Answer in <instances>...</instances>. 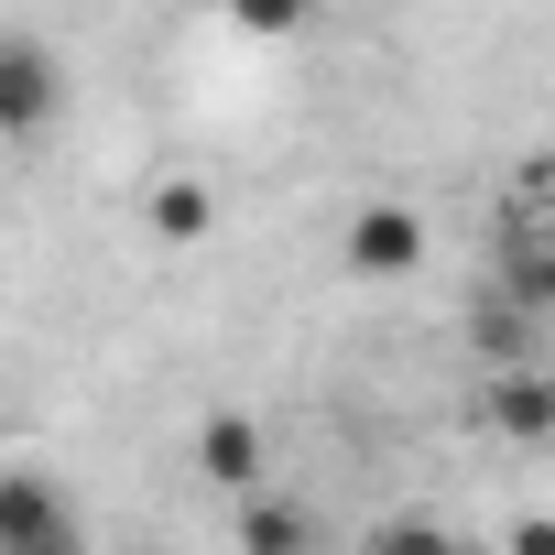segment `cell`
<instances>
[{"mask_svg": "<svg viewBox=\"0 0 555 555\" xmlns=\"http://www.w3.org/2000/svg\"><path fill=\"white\" fill-rule=\"evenodd\" d=\"M425 250H436V229H425L414 196H371V207H349V229H338V261L360 272V284H403V272H425Z\"/></svg>", "mask_w": 555, "mask_h": 555, "instance_id": "6da1fadb", "label": "cell"}, {"mask_svg": "<svg viewBox=\"0 0 555 555\" xmlns=\"http://www.w3.org/2000/svg\"><path fill=\"white\" fill-rule=\"evenodd\" d=\"M66 109V55L44 34H0V142H34Z\"/></svg>", "mask_w": 555, "mask_h": 555, "instance_id": "3957f363", "label": "cell"}, {"mask_svg": "<svg viewBox=\"0 0 555 555\" xmlns=\"http://www.w3.org/2000/svg\"><path fill=\"white\" fill-rule=\"evenodd\" d=\"M196 479L229 490V501H250V490H261V425H250V414H207V425H196Z\"/></svg>", "mask_w": 555, "mask_h": 555, "instance_id": "52a82bcc", "label": "cell"}, {"mask_svg": "<svg viewBox=\"0 0 555 555\" xmlns=\"http://www.w3.org/2000/svg\"><path fill=\"white\" fill-rule=\"evenodd\" d=\"M544 382H555V360H544Z\"/></svg>", "mask_w": 555, "mask_h": 555, "instance_id": "4fadbf2b", "label": "cell"}, {"mask_svg": "<svg viewBox=\"0 0 555 555\" xmlns=\"http://www.w3.org/2000/svg\"><path fill=\"white\" fill-rule=\"evenodd\" d=\"M0 555H88L77 490L44 468H0Z\"/></svg>", "mask_w": 555, "mask_h": 555, "instance_id": "7a4b0ae2", "label": "cell"}, {"mask_svg": "<svg viewBox=\"0 0 555 555\" xmlns=\"http://www.w3.org/2000/svg\"><path fill=\"white\" fill-rule=\"evenodd\" d=\"M88 555H99V544H88Z\"/></svg>", "mask_w": 555, "mask_h": 555, "instance_id": "5bb4252c", "label": "cell"}, {"mask_svg": "<svg viewBox=\"0 0 555 555\" xmlns=\"http://www.w3.org/2000/svg\"><path fill=\"white\" fill-rule=\"evenodd\" d=\"M501 284H512V306L555 317V250H544L533 229H512V250H501Z\"/></svg>", "mask_w": 555, "mask_h": 555, "instance_id": "ba28073f", "label": "cell"}, {"mask_svg": "<svg viewBox=\"0 0 555 555\" xmlns=\"http://www.w3.org/2000/svg\"><path fill=\"white\" fill-rule=\"evenodd\" d=\"M142 240L207 250V240H218V185H207V175H153V185H142Z\"/></svg>", "mask_w": 555, "mask_h": 555, "instance_id": "5b68a950", "label": "cell"}, {"mask_svg": "<svg viewBox=\"0 0 555 555\" xmlns=\"http://www.w3.org/2000/svg\"><path fill=\"white\" fill-rule=\"evenodd\" d=\"M533 185H544V218H533V240L555 250V164H533Z\"/></svg>", "mask_w": 555, "mask_h": 555, "instance_id": "7c38bea8", "label": "cell"}, {"mask_svg": "<svg viewBox=\"0 0 555 555\" xmlns=\"http://www.w3.org/2000/svg\"><path fill=\"white\" fill-rule=\"evenodd\" d=\"M371 555H468V544H457L436 512H392V522L371 533Z\"/></svg>", "mask_w": 555, "mask_h": 555, "instance_id": "9c48e42d", "label": "cell"}, {"mask_svg": "<svg viewBox=\"0 0 555 555\" xmlns=\"http://www.w3.org/2000/svg\"><path fill=\"white\" fill-rule=\"evenodd\" d=\"M229 544H240V555H317L327 522H317V501H295V490H250V501L229 512Z\"/></svg>", "mask_w": 555, "mask_h": 555, "instance_id": "277c9868", "label": "cell"}, {"mask_svg": "<svg viewBox=\"0 0 555 555\" xmlns=\"http://www.w3.org/2000/svg\"><path fill=\"white\" fill-rule=\"evenodd\" d=\"M240 34H261V44H284V34H295V12H284V0H250V12H240Z\"/></svg>", "mask_w": 555, "mask_h": 555, "instance_id": "8fae6325", "label": "cell"}, {"mask_svg": "<svg viewBox=\"0 0 555 555\" xmlns=\"http://www.w3.org/2000/svg\"><path fill=\"white\" fill-rule=\"evenodd\" d=\"M479 414H490L501 447H555V382H544V371H490Z\"/></svg>", "mask_w": 555, "mask_h": 555, "instance_id": "8992f818", "label": "cell"}, {"mask_svg": "<svg viewBox=\"0 0 555 555\" xmlns=\"http://www.w3.org/2000/svg\"><path fill=\"white\" fill-rule=\"evenodd\" d=\"M501 555H555V512H512L501 522Z\"/></svg>", "mask_w": 555, "mask_h": 555, "instance_id": "30bf717a", "label": "cell"}]
</instances>
